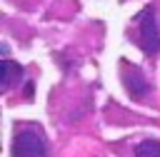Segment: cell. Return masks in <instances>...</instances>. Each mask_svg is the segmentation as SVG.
Instances as JSON below:
<instances>
[{
  "mask_svg": "<svg viewBox=\"0 0 160 157\" xmlns=\"http://www.w3.org/2000/svg\"><path fill=\"white\" fill-rule=\"evenodd\" d=\"M135 25H138V45L140 50L152 57L160 52V25L155 20V7L145 5L140 10V15H135Z\"/></svg>",
  "mask_w": 160,
  "mask_h": 157,
  "instance_id": "cell-1",
  "label": "cell"
},
{
  "mask_svg": "<svg viewBox=\"0 0 160 157\" xmlns=\"http://www.w3.org/2000/svg\"><path fill=\"white\" fill-rule=\"evenodd\" d=\"M12 157H48V142L32 130H20L12 137Z\"/></svg>",
  "mask_w": 160,
  "mask_h": 157,
  "instance_id": "cell-2",
  "label": "cell"
},
{
  "mask_svg": "<svg viewBox=\"0 0 160 157\" xmlns=\"http://www.w3.org/2000/svg\"><path fill=\"white\" fill-rule=\"evenodd\" d=\"M122 85H125V90H128V95H130L132 100H145V97L150 95V82H148V77H145L138 67H132L130 62H122Z\"/></svg>",
  "mask_w": 160,
  "mask_h": 157,
  "instance_id": "cell-3",
  "label": "cell"
},
{
  "mask_svg": "<svg viewBox=\"0 0 160 157\" xmlns=\"http://www.w3.org/2000/svg\"><path fill=\"white\" fill-rule=\"evenodd\" d=\"M22 75V67L18 65V62H12V60H2L0 62V87L2 90H8L10 87V82H12V77H20Z\"/></svg>",
  "mask_w": 160,
  "mask_h": 157,
  "instance_id": "cell-4",
  "label": "cell"
},
{
  "mask_svg": "<svg viewBox=\"0 0 160 157\" xmlns=\"http://www.w3.org/2000/svg\"><path fill=\"white\" fill-rule=\"evenodd\" d=\"M135 157H160V142L158 140H142L135 147Z\"/></svg>",
  "mask_w": 160,
  "mask_h": 157,
  "instance_id": "cell-5",
  "label": "cell"
}]
</instances>
